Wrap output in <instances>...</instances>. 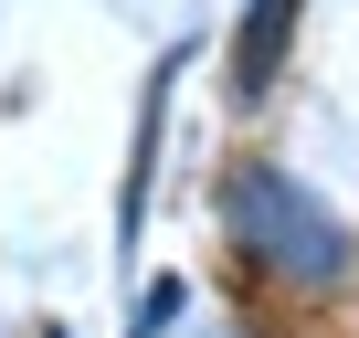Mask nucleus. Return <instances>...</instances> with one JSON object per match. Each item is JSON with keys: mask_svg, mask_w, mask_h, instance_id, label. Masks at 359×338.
Instances as JSON below:
<instances>
[{"mask_svg": "<svg viewBox=\"0 0 359 338\" xmlns=\"http://www.w3.org/2000/svg\"><path fill=\"white\" fill-rule=\"evenodd\" d=\"M285 43H296V0H254L243 32H233V95H243V106H264V95H275Z\"/></svg>", "mask_w": 359, "mask_h": 338, "instance_id": "nucleus-2", "label": "nucleus"}, {"mask_svg": "<svg viewBox=\"0 0 359 338\" xmlns=\"http://www.w3.org/2000/svg\"><path fill=\"white\" fill-rule=\"evenodd\" d=\"M222 222H233V243H243L264 275H285V285H338V275H348V222H338L306 180H285L275 158H243V169H233Z\"/></svg>", "mask_w": 359, "mask_h": 338, "instance_id": "nucleus-1", "label": "nucleus"}]
</instances>
